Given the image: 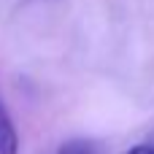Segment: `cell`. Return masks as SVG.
<instances>
[{"mask_svg":"<svg viewBox=\"0 0 154 154\" xmlns=\"http://www.w3.org/2000/svg\"><path fill=\"white\" fill-rule=\"evenodd\" d=\"M127 154H154V143H138V146H133Z\"/></svg>","mask_w":154,"mask_h":154,"instance_id":"cell-3","label":"cell"},{"mask_svg":"<svg viewBox=\"0 0 154 154\" xmlns=\"http://www.w3.org/2000/svg\"><path fill=\"white\" fill-rule=\"evenodd\" d=\"M92 152H95V149H92L89 141H84V138H73V141H65L54 154H92Z\"/></svg>","mask_w":154,"mask_h":154,"instance_id":"cell-2","label":"cell"},{"mask_svg":"<svg viewBox=\"0 0 154 154\" xmlns=\"http://www.w3.org/2000/svg\"><path fill=\"white\" fill-rule=\"evenodd\" d=\"M0 154H19V133L3 100H0Z\"/></svg>","mask_w":154,"mask_h":154,"instance_id":"cell-1","label":"cell"}]
</instances>
